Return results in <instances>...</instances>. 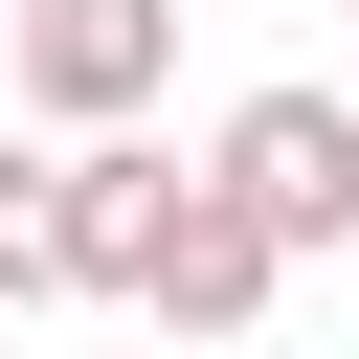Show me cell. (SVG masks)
<instances>
[{"label": "cell", "mask_w": 359, "mask_h": 359, "mask_svg": "<svg viewBox=\"0 0 359 359\" xmlns=\"http://www.w3.org/2000/svg\"><path fill=\"white\" fill-rule=\"evenodd\" d=\"M157 224H180V157L157 135H67V292H135Z\"/></svg>", "instance_id": "4"}, {"label": "cell", "mask_w": 359, "mask_h": 359, "mask_svg": "<svg viewBox=\"0 0 359 359\" xmlns=\"http://www.w3.org/2000/svg\"><path fill=\"white\" fill-rule=\"evenodd\" d=\"M67 292V157H0V314Z\"/></svg>", "instance_id": "5"}, {"label": "cell", "mask_w": 359, "mask_h": 359, "mask_svg": "<svg viewBox=\"0 0 359 359\" xmlns=\"http://www.w3.org/2000/svg\"><path fill=\"white\" fill-rule=\"evenodd\" d=\"M269 292H292V247L224 202V180H180V224H157V269H135V314L157 337H269Z\"/></svg>", "instance_id": "3"}, {"label": "cell", "mask_w": 359, "mask_h": 359, "mask_svg": "<svg viewBox=\"0 0 359 359\" xmlns=\"http://www.w3.org/2000/svg\"><path fill=\"white\" fill-rule=\"evenodd\" d=\"M202 180H224L269 247H359V112H337V90H247V112L202 135Z\"/></svg>", "instance_id": "1"}, {"label": "cell", "mask_w": 359, "mask_h": 359, "mask_svg": "<svg viewBox=\"0 0 359 359\" xmlns=\"http://www.w3.org/2000/svg\"><path fill=\"white\" fill-rule=\"evenodd\" d=\"M0 67H22V112L135 135V112H157V67H180V0H0Z\"/></svg>", "instance_id": "2"}, {"label": "cell", "mask_w": 359, "mask_h": 359, "mask_svg": "<svg viewBox=\"0 0 359 359\" xmlns=\"http://www.w3.org/2000/svg\"><path fill=\"white\" fill-rule=\"evenodd\" d=\"M337 112H359V90H337Z\"/></svg>", "instance_id": "6"}]
</instances>
